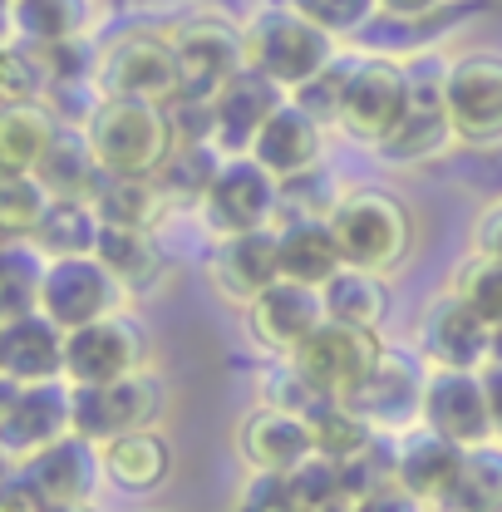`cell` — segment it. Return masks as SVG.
<instances>
[{"mask_svg": "<svg viewBox=\"0 0 502 512\" xmlns=\"http://www.w3.org/2000/svg\"><path fill=\"white\" fill-rule=\"evenodd\" d=\"M320 296H325V316L360 325V330H379L384 316H389V306H394L384 271H365V266H340L320 286Z\"/></svg>", "mask_w": 502, "mask_h": 512, "instance_id": "obj_31", "label": "cell"}, {"mask_svg": "<svg viewBox=\"0 0 502 512\" xmlns=\"http://www.w3.org/2000/svg\"><path fill=\"white\" fill-rule=\"evenodd\" d=\"M207 276L212 291L247 311L261 291H271L281 281V232L261 227V232H237V237H217V247L207 256Z\"/></svg>", "mask_w": 502, "mask_h": 512, "instance_id": "obj_19", "label": "cell"}, {"mask_svg": "<svg viewBox=\"0 0 502 512\" xmlns=\"http://www.w3.org/2000/svg\"><path fill=\"white\" fill-rule=\"evenodd\" d=\"M434 512H458V508H434Z\"/></svg>", "mask_w": 502, "mask_h": 512, "instance_id": "obj_53", "label": "cell"}, {"mask_svg": "<svg viewBox=\"0 0 502 512\" xmlns=\"http://www.w3.org/2000/svg\"><path fill=\"white\" fill-rule=\"evenodd\" d=\"M493 360H502V330H493Z\"/></svg>", "mask_w": 502, "mask_h": 512, "instance_id": "obj_52", "label": "cell"}, {"mask_svg": "<svg viewBox=\"0 0 502 512\" xmlns=\"http://www.w3.org/2000/svg\"><path fill=\"white\" fill-rule=\"evenodd\" d=\"M350 64H355V55H340L330 69H320L311 84H301V89L291 94V99H296L311 119H320L325 128H335V119H340V99H345V84H350Z\"/></svg>", "mask_w": 502, "mask_h": 512, "instance_id": "obj_44", "label": "cell"}, {"mask_svg": "<svg viewBox=\"0 0 502 512\" xmlns=\"http://www.w3.org/2000/svg\"><path fill=\"white\" fill-rule=\"evenodd\" d=\"M473 252L498 256L502 261V197H493V202L473 217Z\"/></svg>", "mask_w": 502, "mask_h": 512, "instance_id": "obj_48", "label": "cell"}, {"mask_svg": "<svg viewBox=\"0 0 502 512\" xmlns=\"http://www.w3.org/2000/svg\"><path fill=\"white\" fill-rule=\"evenodd\" d=\"M35 178L50 188V197H74V202H94L99 188L109 183L104 163L94 158V143L84 128H60V138L50 143L45 163L35 168Z\"/></svg>", "mask_w": 502, "mask_h": 512, "instance_id": "obj_28", "label": "cell"}, {"mask_svg": "<svg viewBox=\"0 0 502 512\" xmlns=\"http://www.w3.org/2000/svg\"><path fill=\"white\" fill-rule=\"evenodd\" d=\"M50 188L35 178V173H25V178H0V232H5V242H20V237H35V227H40V217L50 212Z\"/></svg>", "mask_w": 502, "mask_h": 512, "instance_id": "obj_40", "label": "cell"}, {"mask_svg": "<svg viewBox=\"0 0 502 512\" xmlns=\"http://www.w3.org/2000/svg\"><path fill=\"white\" fill-rule=\"evenodd\" d=\"M424 424L463 448L493 444L498 424H493V399H488L483 370H429Z\"/></svg>", "mask_w": 502, "mask_h": 512, "instance_id": "obj_17", "label": "cell"}, {"mask_svg": "<svg viewBox=\"0 0 502 512\" xmlns=\"http://www.w3.org/2000/svg\"><path fill=\"white\" fill-rule=\"evenodd\" d=\"M291 94L281 89V84H271L261 69H242L217 99H212V143L227 153V158H237V153H251V143H256V133L266 128V119L286 104Z\"/></svg>", "mask_w": 502, "mask_h": 512, "instance_id": "obj_21", "label": "cell"}, {"mask_svg": "<svg viewBox=\"0 0 502 512\" xmlns=\"http://www.w3.org/2000/svg\"><path fill=\"white\" fill-rule=\"evenodd\" d=\"M50 512H94L89 503H50Z\"/></svg>", "mask_w": 502, "mask_h": 512, "instance_id": "obj_51", "label": "cell"}, {"mask_svg": "<svg viewBox=\"0 0 502 512\" xmlns=\"http://www.w3.org/2000/svg\"><path fill=\"white\" fill-rule=\"evenodd\" d=\"M237 448L256 473H291L315 453V439L306 414L281 404H256L237 424Z\"/></svg>", "mask_w": 502, "mask_h": 512, "instance_id": "obj_22", "label": "cell"}, {"mask_svg": "<svg viewBox=\"0 0 502 512\" xmlns=\"http://www.w3.org/2000/svg\"><path fill=\"white\" fill-rule=\"evenodd\" d=\"M99 237H104V217L94 212V202L55 197L30 242L50 261H60V256H94L99 252Z\"/></svg>", "mask_w": 502, "mask_h": 512, "instance_id": "obj_32", "label": "cell"}, {"mask_svg": "<svg viewBox=\"0 0 502 512\" xmlns=\"http://www.w3.org/2000/svg\"><path fill=\"white\" fill-rule=\"evenodd\" d=\"M443 74H448V64H439V60H409V79H414L409 109H404L399 128L375 148L379 163H389V168H424V163L443 158L458 143L453 119H448Z\"/></svg>", "mask_w": 502, "mask_h": 512, "instance_id": "obj_6", "label": "cell"}, {"mask_svg": "<svg viewBox=\"0 0 502 512\" xmlns=\"http://www.w3.org/2000/svg\"><path fill=\"white\" fill-rule=\"evenodd\" d=\"M99 448H104V478L124 493H153L173 478V444L163 429H138Z\"/></svg>", "mask_w": 502, "mask_h": 512, "instance_id": "obj_26", "label": "cell"}, {"mask_svg": "<svg viewBox=\"0 0 502 512\" xmlns=\"http://www.w3.org/2000/svg\"><path fill=\"white\" fill-rule=\"evenodd\" d=\"M276 232H281V276L286 281L325 286L345 266V252L330 232V217H296V222H281Z\"/></svg>", "mask_w": 502, "mask_h": 512, "instance_id": "obj_29", "label": "cell"}, {"mask_svg": "<svg viewBox=\"0 0 502 512\" xmlns=\"http://www.w3.org/2000/svg\"><path fill=\"white\" fill-rule=\"evenodd\" d=\"M242 316H247V335L266 355H276V360H291L315 330L330 320L320 286H301V281H286V276L271 291H261Z\"/></svg>", "mask_w": 502, "mask_h": 512, "instance_id": "obj_18", "label": "cell"}, {"mask_svg": "<svg viewBox=\"0 0 502 512\" xmlns=\"http://www.w3.org/2000/svg\"><path fill=\"white\" fill-rule=\"evenodd\" d=\"M350 512H429V503H419V498L394 478V483H384L375 493H365L360 503H350Z\"/></svg>", "mask_w": 502, "mask_h": 512, "instance_id": "obj_47", "label": "cell"}, {"mask_svg": "<svg viewBox=\"0 0 502 512\" xmlns=\"http://www.w3.org/2000/svg\"><path fill=\"white\" fill-rule=\"evenodd\" d=\"M163 414V380L153 370H138L109 384H74V434L109 444L138 429H153Z\"/></svg>", "mask_w": 502, "mask_h": 512, "instance_id": "obj_12", "label": "cell"}, {"mask_svg": "<svg viewBox=\"0 0 502 512\" xmlns=\"http://www.w3.org/2000/svg\"><path fill=\"white\" fill-rule=\"evenodd\" d=\"M0 512H50V503L20 468H10L5 483H0Z\"/></svg>", "mask_w": 502, "mask_h": 512, "instance_id": "obj_46", "label": "cell"}, {"mask_svg": "<svg viewBox=\"0 0 502 512\" xmlns=\"http://www.w3.org/2000/svg\"><path fill=\"white\" fill-rule=\"evenodd\" d=\"M448 508H458V512H502V448L498 444L468 448V463H463V478H458Z\"/></svg>", "mask_w": 502, "mask_h": 512, "instance_id": "obj_39", "label": "cell"}, {"mask_svg": "<svg viewBox=\"0 0 502 512\" xmlns=\"http://www.w3.org/2000/svg\"><path fill=\"white\" fill-rule=\"evenodd\" d=\"M148 370V330L133 311L94 320L69 330L64 340V380L69 384H109Z\"/></svg>", "mask_w": 502, "mask_h": 512, "instance_id": "obj_14", "label": "cell"}, {"mask_svg": "<svg viewBox=\"0 0 502 512\" xmlns=\"http://www.w3.org/2000/svg\"><path fill=\"white\" fill-rule=\"evenodd\" d=\"M448 291H453V296H463V301L488 320L493 330H502V261L498 256L468 252V261L453 271Z\"/></svg>", "mask_w": 502, "mask_h": 512, "instance_id": "obj_41", "label": "cell"}, {"mask_svg": "<svg viewBox=\"0 0 502 512\" xmlns=\"http://www.w3.org/2000/svg\"><path fill=\"white\" fill-rule=\"evenodd\" d=\"M232 512H301L291 473H256L251 468L247 488H242V498H237Z\"/></svg>", "mask_w": 502, "mask_h": 512, "instance_id": "obj_45", "label": "cell"}, {"mask_svg": "<svg viewBox=\"0 0 502 512\" xmlns=\"http://www.w3.org/2000/svg\"><path fill=\"white\" fill-rule=\"evenodd\" d=\"M178 50V99L188 104H212L242 69H247V30L222 20V15H192L173 30Z\"/></svg>", "mask_w": 502, "mask_h": 512, "instance_id": "obj_7", "label": "cell"}, {"mask_svg": "<svg viewBox=\"0 0 502 512\" xmlns=\"http://www.w3.org/2000/svg\"><path fill=\"white\" fill-rule=\"evenodd\" d=\"M15 468L45 493V503H89L99 478H104V448L84 434H69Z\"/></svg>", "mask_w": 502, "mask_h": 512, "instance_id": "obj_23", "label": "cell"}, {"mask_svg": "<svg viewBox=\"0 0 502 512\" xmlns=\"http://www.w3.org/2000/svg\"><path fill=\"white\" fill-rule=\"evenodd\" d=\"M74 434V384L40 380V384H5L0 399V453L5 463H25L40 448L60 444Z\"/></svg>", "mask_w": 502, "mask_h": 512, "instance_id": "obj_9", "label": "cell"}, {"mask_svg": "<svg viewBox=\"0 0 502 512\" xmlns=\"http://www.w3.org/2000/svg\"><path fill=\"white\" fill-rule=\"evenodd\" d=\"M124 306H128L124 281L99 256H60V261H50L45 286H40V311L60 330L94 325V320L114 316Z\"/></svg>", "mask_w": 502, "mask_h": 512, "instance_id": "obj_15", "label": "cell"}, {"mask_svg": "<svg viewBox=\"0 0 502 512\" xmlns=\"http://www.w3.org/2000/svg\"><path fill=\"white\" fill-rule=\"evenodd\" d=\"M384 340L379 330H360L345 320H325L311 340L291 355V365L301 370V380L311 384L320 399H350L360 384L375 375Z\"/></svg>", "mask_w": 502, "mask_h": 512, "instance_id": "obj_10", "label": "cell"}, {"mask_svg": "<svg viewBox=\"0 0 502 512\" xmlns=\"http://www.w3.org/2000/svg\"><path fill=\"white\" fill-rule=\"evenodd\" d=\"M168 207L173 202L158 178H109L94 197V212L104 217V227H138V232H158Z\"/></svg>", "mask_w": 502, "mask_h": 512, "instance_id": "obj_34", "label": "cell"}, {"mask_svg": "<svg viewBox=\"0 0 502 512\" xmlns=\"http://www.w3.org/2000/svg\"><path fill=\"white\" fill-rule=\"evenodd\" d=\"M64 340H69V330H60L45 311L0 320V375H5V384L64 380Z\"/></svg>", "mask_w": 502, "mask_h": 512, "instance_id": "obj_24", "label": "cell"}, {"mask_svg": "<svg viewBox=\"0 0 502 512\" xmlns=\"http://www.w3.org/2000/svg\"><path fill=\"white\" fill-rule=\"evenodd\" d=\"M5 30L30 45H64L89 40L94 30V0H10Z\"/></svg>", "mask_w": 502, "mask_h": 512, "instance_id": "obj_30", "label": "cell"}, {"mask_svg": "<svg viewBox=\"0 0 502 512\" xmlns=\"http://www.w3.org/2000/svg\"><path fill=\"white\" fill-rule=\"evenodd\" d=\"M429 360L419 350H399V345H384L375 375L350 394V404L375 424V434H409L424 424V389H429Z\"/></svg>", "mask_w": 502, "mask_h": 512, "instance_id": "obj_13", "label": "cell"}, {"mask_svg": "<svg viewBox=\"0 0 502 512\" xmlns=\"http://www.w3.org/2000/svg\"><path fill=\"white\" fill-rule=\"evenodd\" d=\"M291 483H296V498H301V512H335L350 508V493H345V473L335 458L325 453H311L301 468H291Z\"/></svg>", "mask_w": 502, "mask_h": 512, "instance_id": "obj_42", "label": "cell"}, {"mask_svg": "<svg viewBox=\"0 0 502 512\" xmlns=\"http://www.w3.org/2000/svg\"><path fill=\"white\" fill-rule=\"evenodd\" d=\"M60 114L50 104H5L0 114V178H25L45 163L60 138Z\"/></svg>", "mask_w": 502, "mask_h": 512, "instance_id": "obj_27", "label": "cell"}, {"mask_svg": "<svg viewBox=\"0 0 502 512\" xmlns=\"http://www.w3.org/2000/svg\"><path fill=\"white\" fill-rule=\"evenodd\" d=\"M251 158H256L261 168H271L281 183H286V178H301V173L320 168V158H325V124L311 119L296 99H286V104L266 119V128L256 133Z\"/></svg>", "mask_w": 502, "mask_h": 512, "instance_id": "obj_25", "label": "cell"}, {"mask_svg": "<svg viewBox=\"0 0 502 512\" xmlns=\"http://www.w3.org/2000/svg\"><path fill=\"white\" fill-rule=\"evenodd\" d=\"M306 424H311L315 453H325V458H335V463L365 453V448L379 439L375 424H370L350 399H315L311 409H306Z\"/></svg>", "mask_w": 502, "mask_h": 512, "instance_id": "obj_36", "label": "cell"}, {"mask_svg": "<svg viewBox=\"0 0 502 512\" xmlns=\"http://www.w3.org/2000/svg\"><path fill=\"white\" fill-rule=\"evenodd\" d=\"M242 30H247V64L261 69L271 84H281L286 94H296L320 69L340 60V40L330 30H320L315 20H306L286 0L251 10Z\"/></svg>", "mask_w": 502, "mask_h": 512, "instance_id": "obj_3", "label": "cell"}, {"mask_svg": "<svg viewBox=\"0 0 502 512\" xmlns=\"http://www.w3.org/2000/svg\"><path fill=\"white\" fill-rule=\"evenodd\" d=\"M0 89H5V104H45L50 89H55L45 50L10 35L5 40V60H0Z\"/></svg>", "mask_w": 502, "mask_h": 512, "instance_id": "obj_38", "label": "cell"}, {"mask_svg": "<svg viewBox=\"0 0 502 512\" xmlns=\"http://www.w3.org/2000/svg\"><path fill=\"white\" fill-rule=\"evenodd\" d=\"M99 261L124 281L128 296L148 291L158 276H163V247H158V232H138V227H104L99 237Z\"/></svg>", "mask_w": 502, "mask_h": 512, "instance_id": "obj_33", "label": "cell"}, {"mask_svg": "<svg viewBox=\"0 0 502 512\" xmlns=\"http://www.w3.org/2000/svg\"><path fill=\"white\" fill-rule=\"evenodd\" d=\"M296 5L306 20H315L320 30H330L335 40H355L370 30V20L379 15V0H286Z\"/></svg>", "mask_w": 502, "mask_h": 512, "instance_id": "obj_43", "label": "cell"}, {"mask_svg": "<svg viewBox=\"0 0 502 512\" xmlns=\"http://www.w3.org/2000/svg\"><path fill=\"white\" fill-rule=\"evenodd\" d=\"M448 119L458 143L468 148H502V55L498 50H463L443 74Z\"/></svg>", "mask_w": 502, "mask_h": 512, "instance_id": "obj_11", "label": "cell"}, {"mask_svg": "<svg viewBox=\"0 0 502 512\" xmlns=\"http://www.w3.org/2000/svg\"><path fill=\"white\" fill-rule=\"evenodd\" d=\"M50 256L40 252L30 237L0 247V320H20L40 311V286H45Z\"/></svg>", "mask_w": 502, "mask_h": 512, "instance_id": "obj_35", "label": "cell"}, {"mask_svg": "<svg viewBox=\"0 0 502 512\" xmlns=\"http://www.w3.org/2000/svg\"><path fill=\"white\" fill-rule=\"evenodd\" d=\"M197 212H202L212 237L281 227V178L271 168H261L251 153H237V158L222 163V173L212 178Z\"/></svg>", "mask_w": 502, "mask_h": 512, "instance_id": "obj_8", "label": "cell"}, {"mask_svg": "<svg viewBox=\"0 0 502 512\" xmlns=\"http://www.w3.org/2000/svg\"><path fill=\"white\" fill-rule=\"evenodd\" d=\"M463 463H468V448L434 434L429 424L394 439V478L429 508H448V498L463 478Z\"/></svg>", "mask_w": 502, "mask_h": 512, "instance_id": "obj_20", "label": "cell"}, {"mask_svg": "<svg viewBox=\"0 0 502 512\" xmlns=\"http://www.w3.org/2000/svg\"><path fill=\"white\" fill-rule=\"evenodd\" d=\"M84 133L109 178H158L183 143L173 109L143 99H104Z\"/></svg>", "mask_w": 502, "mask_h": 512, "instance_id": "obj_1", "label": "cell"}, {"mask_svg": "<svg viewBox=\"0 0 502 512\" xmlns=\"http://www.w3.org/2000/svg\"><path fill=\"white\" fill-rule=\"evenodd\" d=\"M483 380H488V399H493V424H498V439H502V360H493V365L483 370Z\"/></svg>", "mask_w": 502, "mask_h": 512, "instance_id": "obj_50", "label": "cell"}, {"mask_svg": "<svg viewBox=\"0 0 502 512\" xmlns=\"http://www.w3.org/2000/svg\"><path fill=\"white\" fill-rule=\"evenodd\" d=\"M335 512H350V508H335Z\"/></svg>", "mask_w": 502, "mask_h": 512, "instance_id": "obj_54", "label": "cell"}, {"mask_svg": "<svg viewBox=\"0 0 502 512\" xmlns=\"http://www.w3.org/2000/svg\"><path fill=\"white\" fill-rule=\"evenodd\" d=\"M330 232L345 252V266H365V271H394L404 256L414 252V212L399 192L375 188V183H355L340 192L335 212H330Z\"/></svg>", "mask_w": 502, "mask_h": 512, "instance_id": "obj_2", "label": "cell"}, {"mask_svg": "<svg viewBox=\"0 0 502 512\" xmlns=\"http://www.w3.org/2000/svg\"><path fill=\"white\" fill-rule=\"evenodd\" d=\"M443 10V0H379V15H394V20H424Z\"/></svg>", "mask_w": 502, "mask_h": 512, "instance_id": "obj_49", "label": "cell"}, {"mask_svg": "<svg viewBox=\"0 0 502 512\" xmlns=\"http://www.w3.org/2000/svg\"><path fill=\"white\" fill-rule=\"evenodd\" d=\"M409 89H414L409 60H394V55H379V50L355 55L335 128H340L350 143L379 148V143L399 128V119H404V109H409Z\"/></svg>", "mask_w": 502, "mask_h": 512, "instance_id": "obj_5", "label": "cell"}, {"mask_svg": "<svg viewBox=\"0 0 502 512\" xmlns=\"http://www.w3.org/2000/svg\"><path fill=\"white\" fill-rule=\"evenodd\" d=\"M94 84L104 99H143V104H173L183 79H178V50L173 30H124L109 45H99Z\"/></svg>", "mask_w": 502, "mask_h": 512, "instance_id": "obj_4", "label": "cell"}, {"mask_svg": "<svg viewBox=\"0 0 502 512\" xmlns=\"http://www.w3.org/2000/svg\"><path fill=\"white\" fill-rule=\"evenodd\" d=\"M222 163H227V153L212 138H188V143H178V153L168 158V168L158 173V183L168 192V202L202 207V197L212 188V178L222 173Z\"/></svg>", "mask_w": 502, "mask_h": 512, "instance_id": "obj_37", "label": "cell"}, {"mask_svg": "<svg viewBox=\"0 0 502 512\" xmlns=\"http://www.w3.org/2000/svg\"><path fill=\"white\" fill-rule=\"evenodd\" d=\"M414 345L434 370H488L493 365V325L453 291L429 301V311L419 316Z\"/></svg>", "mask_w": 502, "mask_h": 512, "instance_id": "obj_16", "label": "cell"}]
</instances>
